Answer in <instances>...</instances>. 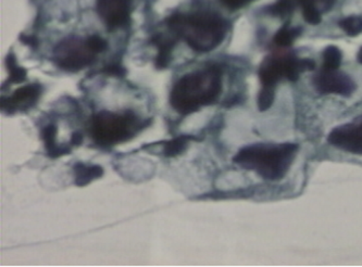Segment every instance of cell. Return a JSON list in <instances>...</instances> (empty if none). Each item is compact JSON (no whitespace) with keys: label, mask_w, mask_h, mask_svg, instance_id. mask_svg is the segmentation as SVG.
Here are the masks:
<instances>
[{"label":"cell","mask_w":362,"mask_h":267,"mask_svg":"<svg viewBox=\"0 0 362 267\" xmlns=\"http://www.w3.org/2000/svg\"><path fill=\"white\" fill-rule=\"evenodd\" d=\"M6 66L9 72V80L11 83L19 84L24 82L27 78V71L17 66L15 62V57L9 54L6 58Z\"/></svg>","instance_id":"cell-17"},{"label":"cell","mask_w":362,"mask_h":267,"mask_svg":"<svg viewBox=\"0 0 362 267\" xmlns=\"http://www.w3.org/2000/svg\"><path fill=\"white\" fill-rule=\"evenodd\" d=\"M42 88L38 84H31L15 90L10 98H3L1 109L6 113H15L17 111H27L31 109L39 99Z\"/></svg>","instance_id":"cell-10"},{"label":"cell","mask_w":362,"mask_h":267,"mask_svg":"<svg viewBox=\"0 0 362 267\" xmlns=\"http://www.w3.org/2000/svg\"><path fill=\"white\" fill-rule=\"evenodd\" d=\"M21 41L24 42L25 44L29 45V46L34 47L37 45L36 38H34V37L32 36H25V35H22V36H21Z\"/></svg>","instance_id":"cell-25"},{"label":"cell","mask_w":362,"mask_h":267,"mask_svg":"<svg viewBox=\"0 0 362 267\" xmlns=\"http://www.w3.org/2000/svg\"><path fill=\"white\" fill-rule=\"evenodd\" d=\"M74 182L78 187H84L103 175V168L99 166H87L84 163H76L73 166Z\"/></svg>","instance_id":"cell-12"},{"label":"cell","mask_w":362,"mask_h":267,"mask_svg":"<svg viewBox=\"0 0 362 267\" xmlns=\"http://www.w3.org/2000/svg\"><path fill=\"white\" fill-rule=\"evenodd\" d=\"M152 42L158 46V56L156 59V68H164L170 64L171 51L175 45V41L166 38L164 35H157L152 38Z\"/></svg>","instance_id":"cell-14"},{"label":"cell","mask_w":362,"mask_h":267,"mask_svg":"<svg viewBox=\"0 0 362 267\" xmlns=\"http://www.w3.org/2000/svg\"><path fill=\"white\" fill-rule=\"evenodd\" d=\"M71 143L73 146H80V145H82V143H83V136H82V134L78 133V131H75V133L72 134Z\"/></svg>","instance_id":"cell-23"},{"label":"cell","mask_w":362,"mask_h":267,"mask_svg":"<svg viewBox=\"0 0 362 267\" xmlns=\"http://www.w3.org/2000/svg\"><path fill=\"white\" fill-rule=\"evenodd\" d=\"M170 29L194 51L209 52L224 41L229 24L218 13L175 15L168 20Z\"/></svg>","instance_id":"cell-2"},{"label":"cell","mask_w":362,"mask_h":267,"mask_svg":"<svg viewBox=\"0 0 362 267\" xmlns=\"http://www.w3.org/2000/svg\"><path fill=\"white\" fill-rule=\"evenodd\" d=\"M314 61L298 59L291 55H277L264 59L259 68V78L262 86L275 87L282 78L297 80L305 71L313 70Z\"/></svg>","instance_id":"cell-5"},{"label":"cell","mask_w":362,"mask_h":267,"mask_svg":"<svg viewBox=\"0 0 362 267\" xmlns=\"http://www.w3.org/2000/svg\"><path fill=\"white\" fill-rule=\"evenodd\" d=\"M338 24H340V29L349 36H358L362 33V17H359V15L344 17L340 20Z\"/></svg>","instance_id":"cell-19"},{"label":"cell","mask_w":362,"mask_h":267,"mask_svg":"<svg viewBox=\"0 0 362 267\" xmlns=\"http://www.w3.org/2000/svg\"><path fill=\"white\" fill-rule=\"evenodd\" d=\"M108 73L113 74V75L117 76H123L124 75L125 71L123 70L120 66H110V68H108Z\"/></svg>","instance_id":"cell-24"},{"label":"cell","mask_w":362,"mask_h":267,"mask_svg":"<svg viewBox=\"0 0 362 267\" xmlns=\"http://www.w3.org/2000/svg\"><path fill=\"white\" fill-rule=\"evenodd\" d=\"M222 92V71L218 66L186 74L176 82L170 103L176 112L187 115L218 100Z\"/></svg>","instance_id":"cell-1"},{"label":"cell","mask_w":362,"mask_h":267,"mask_svg":"<svg viewBox=\"0 0 362 267\" xmlns=\"http://www.w3.org/2000/svg\"><path fill=\"white\" fill-rule=\"evenodd\" d=\"M97 55L88 44L87 38L84 41L70 37L55 47L54 61L62 70L78 72L93 64Z\"/></svg>","instance_id":"cell-6"},{"label":"cell","mask_w":362,"mask_h":267,"mask_svg":"<svg viewBox=\"0 0 362 267\" xmlns=\"http://www.w3.org/2000/svg\"><path fill=\"white\" fill-rule=\"evenodd\" d=\"M317 90L320 94H335L350 96L355 92L356 84L350 76L338 70L322 68L313 80Z\"/></svg>","instance_id":"cell-8"},{"label":"cell","mask_w":362,"mask_h":267,"mask_svg":"<svg viewBox=\"0 0 362 267\" xmlns=\"http://www.w3.org/2000/svg\"><path fill=\"white\" fill-rule=\"evenodd\" d=\"M87 42L89 46L92 47L96 54H101L103 51L107 49L108 45L105 39L101 38L98 35H92V36L87 37Z\"/></svg>","instance_id":"cell-21"},{"label":"cell","mask_w":362,"mask_h":267,"mask_svg":"<svg viewBox=\"0 0 362 267\" xmlns=\"http://www.w3.org/2000/svg\"><path fill=\"white\" fill-rule=\"evenodd\" d=\"M298 146L295 143H258L238 151L233 161L245 170L254 171L264 180H280L287 175Z\"/></svg>","instance_id":"cell-3"},{"label":"cell","mask_w":362,"mask_h":267,"mask_svg":"<svg viewBox=\"0 0 362 267\" xmlns=\"http://www.w3.org/2000/svg\"><path fill=\"white\" fill-rule=\"evenodd\" d=\"M342 51L335 46H328L323 52V68L338 70L342 64Z\"/></svg>","instance_id":"cell-16"},{"label":"cell","mask_w":362,"mask_h":267,"mask_svg":"<svg viewBox=\"0 0 362 267\" xmlns=\"http://www.w3.org/2000/svg\"><path fill=\"white\" fill-rule=\"evenodd\" d=\"M328 143L346 152L362 156V115L331 131Z\"/></svg>","instance_id":"cell-7"},{"label":"cell","mask_w":362,"mask_h":267,"mask_svg":"<svg viewBox=\"0 0 362 267\" xmlns=\"http://www.w3.org/2000/svg\"><path fill=\"white\" fill-rule=\"evenodd\" d=\"M144 127L132 112L117 115L103 111L92 120L91 133L94 140L101 146H113L132 138Z\"/></svg>","instance_id":"cell-4"},{"label":"cell","mask_w":362,"mask_h":267,"mask_svg":"<svg viewBox=\"0 0 362 267\" xmlns=\"http://www.w3.org/2000/svg\"><path fill=\"white\" fill-rule=\"evenodd\" d=\"M250 1H252V0H221V3L231 10L240 9V8L244 7L245 5H247Z\"/></svg>","instance_id":"cell-22"},{"label":"cell","mask_w":362,"mask_h":267,"mask_svg":"<svg viewBox=\"0 0 362 267\" xmlns=\"http://www.w3.org/2000/svg\"><path fill=\"white\" fill-rule=\"evenodd\" d=\"M303 8V19L309 24L317 25L321 22V13L330 9L335 0H293Z\"/></svg>","instance_id":"cell-11"},{"label":"cell","mask_w":362,"mask_h":267,"mask_svg":"<svg viewBox=\"0 0 362 267\" xmlns=\"http://www.w3.org/2000/svg\"><path fill=\"white\" fill-rule=\"evenodd\" d=\"M301 29L299 27H289L287 25L282 27L274 36V43L277 46L287 47L293 44L294 41L301 35Z\"/></svg>","instance_id":"cell-15"},{"label":"cell","mask_w":362,"mask_h":267,"mask_svg":"<svg viewBox=\"0 0 362 267\" xmlns=\"http://www.w3.org/2000/svg\"><path fill=\"white\" fill-rule=\"evenodd\" d=\"M357 59L358 61H359L360 64H362V48L360 49L359 52H358Z\"/></svg>","instance_id":"cell-26"},{"label":"cell","mask_w":362,"mask_h":267,"mask_svg":"<svg viewBox=\"0 0 362 267\" xmlns=\"http://www.w3.org/2000/svg\"><path fill=\"white\" fill-rule=\"evenodd\" d=\"M132 0H97L99 17L110 31L124 27L130 20Z\"/></svg>","instance_id":"cell-9"},{"label":"cell","mask_w":362,"mask_h":267,"mask_svg":"<svg viewBox=\"0 0 362 267\" xmlns=\"http://www.w3.org/2000/svg\"><path fill=\"white\" fill-rule=\"evenodd\" d=\"M57 129L55 125H47L42 131V138L44 141L47 154L50 158H59L66 153H70L71 149L68 146H57L56 143Z\"/></svg>","instance_id":"cell-13"},{"label":"cell","mask_w":362,"mask_h":267,"mask_svg":"<svg viewBox=\"0 0 362 267\" xmlns=\"http://www.w3.org/2000/svg\"><path fill=\"white\" fill-rule=\"evenodd\" d=\"M274 95H275V87L262 86L259 95H258V108L260 111H266L271 108V106L273 105Z\"/></svg>","instance_id":"cell-20"},{"label":"cell","mask_w":362,"mask_h":267,"mask_svg":"<svg viewBox=\"0 0 362 267\" xmlns=\"http://www.w3.org/2000/svg\"><path fill=\"white\" fill-rule=\"evenodd\" d=\"M189 140H191V137L181 136L168 141L164 147V156L169 157V158L179 156V154H181V153L185 150L186 147L189 145Z\"/></svg>","instance_id":"cell-18"}]
</instances>
